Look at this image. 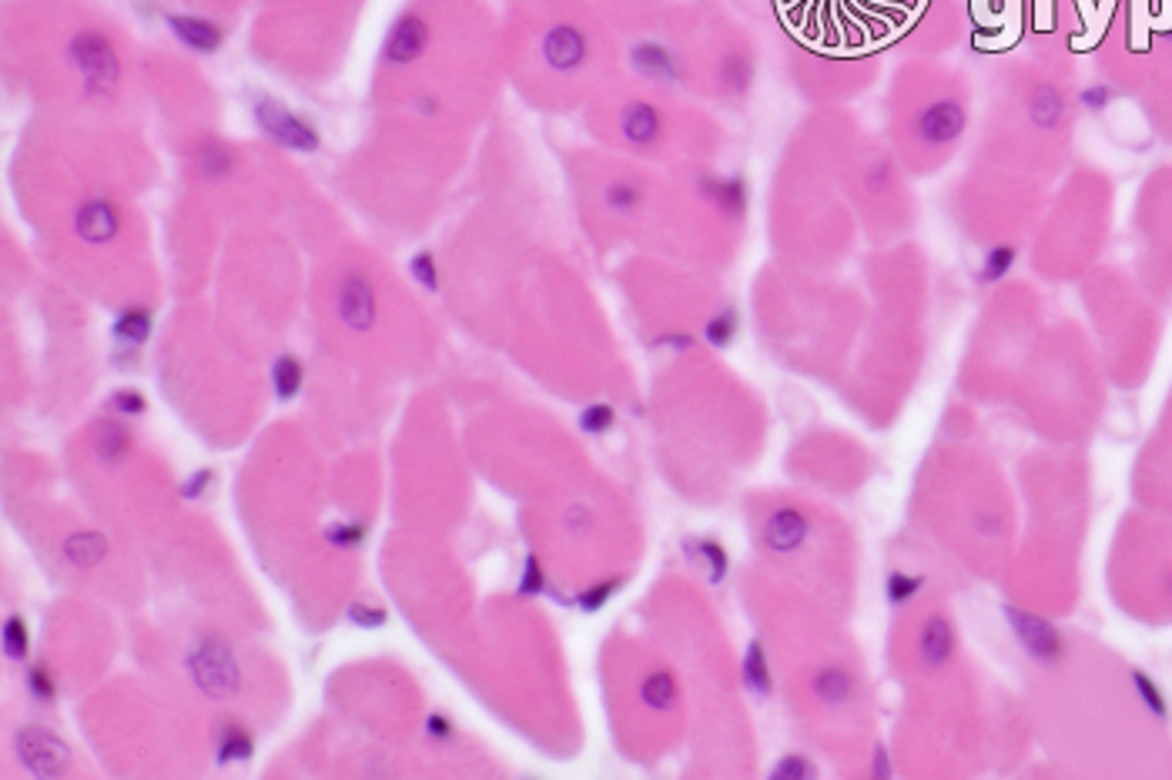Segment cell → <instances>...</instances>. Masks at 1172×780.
Returning a JSON list of instances; mask_svg holds the SVG:
<instances>
[{
	"label": "cell",
	"mask_w": 1172,
	"mask_h": 780,
	"mask_svg": "<svg viewBox=\"0 0 1172 780\" xmlns=\"http://www.w3.org/2000/svg\"><path fill=\"white\" fill-rule=\"evenodd\" d=\"M168 27L175 31V37L181 44H188L191 51L198 54H211L218 51L225 41V31L218 27L215 21H205V17H168Z\"/></svg>",
	"instance_id": "15"
},
{
	"label": "cell",
	"mask_w": 1172,
	"mask_h": 780,
	"mask_svg": "<svg viewBox=\"0 0 1172 780\" xmlns=\"http://www.w3.org/2000/svg\"><path fill=\"white\" fill-rule=\"evenodd\" d=\"M198 165H201V175L205 178H225L235 171V154L222 141H208L198 154Z\"/></svg>",
	"instance_id": "29"
},
{
	"label": "cell",
	"mask_w": 1172,
	"mask_h": 780,
	"mask_svg": "<svg viewBox=\"0 0 1172 780\" xmlns=\"http://www.w3.org/2000/svg\"><path fill=\"white\" fill-rule=\"evenodd\" d=\"M302 382H305V365L295 359V355H278L272 365V385H275L278 402H288V399L299 396Z\"/></svg>",
	"instance_id": "21"
},
{
	"label": "cell",
	"mask_w": 1172,
	"mask_h": 780,
	"mask_svg": "<svg viewBox=\"0 0 1172 780\" xmlns=\"http://www.w3.org/2000/svg\"><path fill=\"white\" fill-rule=\"evenodd\" d=\"M814 693H818L821 700H828V704H848L851 693H854L851 673L841 667H824L818 677H814Z\"/></svg>",
	"instance_id": "22"
},
{
	"label": "cell",
	"mask_w": 1172,
	"mask_h": 780,
	"mask_svg": "<svg viewBox=\"0 0 1172 780\" xmlns=\"http://www.w3.org/2000/svg\"><path fill=\"white\" fill-rule=\"evenodd\" d=\"M687 553H694L697 560L707 566V580H710V583H720V580L727 576L730 560H727V550L717 543V539H697L694 546L687 543Z\"/></svg>",
	"instance_id": "28"
},
{
	"label": "cell",
	"mask_w": 1172,
	"mask_h": 780,
	"mask_svg": "<svg viewBox=\"0 0 1172 780\" xmlns=\"http://www.w3.org/2000/svg\"><path fill=\"white\" fill-rule=\"evenodd\" d=\"M74 225H78V235L88 245H108L111 238L118 235L121 221H118V208H114L111 201L88 198L78 208V215H74Z\"/></svg>",
	"instance_id": "10"
},
{
	"label": "cell",
	"mask_w": 1172,
	"mask_h": 780,
	"mask_svg": "<svg viewBox=\"0 0 1172 780\" xmlns=\"http://www.w3.org/2000/svg\"><path fill=\"white\" fill-rule=\"evenodd\" d=\"M412 275H416V282H419L422 288L436 292V288H439V275H436V258H432V252L412 255Z\"/></svg>",
	"instance_id": "38"
},
{
	"label": "cell",
	"mask_w": 1172,
	"mask_h": 780,
	"mask_svg": "<svg viewBox=\"0 0 1172 780\" xmlns=\"http://www.w3.org/2000/svg\"><path fill=\"white\" fill-rule=\"evenodd\" d=\"M255 754V740L242 724H225L218 737V764H232V760H248Z\"/></svg>",
	"instance_id": "24"
},
{
	"label": "cell",
	"mask_w": 1172,
	"mask_h": 780,
	"mask_svg": "<svg viewBox=\"0 0 1172 780\" xmlns=\"http://www.w3.org/2000/svg\"><path fill=\"white\" fill-rule=\"evenodd\" d=\"M1079 104L1089 114H1102L1112 104V88L1109 84H1089V88L1079 91Z\"/></svg>",
	"instance_id": "37"
},
{
	"label": "cell",
	"mask_w": 1172,
	"mask_h": 780,
	"mask_svg": "<svg viewBox=\"0 0 1172 780\" xmlns=\"http://www.w3.org/2000/svg\"><path fill=\"white\" fill-rule=\"evenodd\" d=\"M874 774H878V777H881V774H888V760L881 757V750H878V760H874Z\"/></svg>",
	"instance_id": "45"
},
{
	"label": "cell",
	"mask_w": 1172,
	"mask_h": 780,
	"mask_svg": "<svg viewBox=\"0 0 1172 780\" xmlns=\"http://www.w3.org/2000/svg\"><path fill=\"white\" fill-rule=\"evenodd\" d=\"M71 57L78 64V71L84 74V84L91 91H111L118 84V54H114L111 41L98 31H84L71 41Z\"/></svg>",
	"instance_id": "3"
},
{
	"label": "cell",
	"mask_w": 1172,
	"mask_h": 780,
	"mask_svg": "<svg viewBox=\"0 0 1172 780\" xmlns=\"http://www.w3.org/2000/svg\"><path fill=\"white\" fill-rule=\"evenodd\" d=\"M737 329H741V319H737L734 308H720V312L704 325V339L714 345V349H727L730 342H734Z\"/></svg>",
	"instance_id": "30"
},
{
	"label": "cell",
	"mask_w": 1172,
	"mask_h": 780,
	"mask_svg": "<svg viewBox=\"0 0 1172 780\" xmlns=\"http://www.w3.org/2000/svg\"><path fill=\"white\" fill-rule=\"evenodd\" d=\"M586 54H590V41H586V34L576 24H553L543 34V57L553 71L560 74L580 71L586 64Z\"/></svg>",
	"instance_id": "8"
},
{
	"label": "cell",
	"mask_w": 1172,
	"mask_h": 780,
	"mask_svg": "<svg viewBox=\"0 0 1172 780\" xmlns=\"http://www.w3.org/2000/svg\"><path fill=\"white\" fill-rule=\"evenodd\" d=\"M426 734L436 737V740H449V737H453V724H449L443 714H429L426 717Z\"/></svg>",
	"instance_id": "44"
},
{
	"label": "cell",
	"mask_w": 1172,
	"mask_h": 780,
	"mask_svg": "<svg viewBox=\"0 0 1172 780\" xmlns=\"http://www.w3.org/2000/svg\"><path fill=\"white\" fill-rule=\"evenodd\" d=\"M623 586V580L620 576H613V580H603V583H593V586H586V590L580 593V610L583 613H597L600 606H607L610 600H613V593H617Z\"/></svg>",
	"instance_id": "34"
},
{
	"label": "cell",
	"mask_w": 1172,
	"mask_h": 780,
	"mask_svg": "<svg viewBox=\"0 0 1172 780\" xmlns=\"http://www.w3.org/2000/svg\"><path fill=\"white\" fill-rule=\"evenodd\" d=\"M144 406H148V402H144L138 389H118L111 396V409L121 412V416H141Z\"/></svg>",
	"instance_id": "40"
},
{
	"label": "cell",
	"mask_w": 1172,
	"mask_h": 780,
	"mask_svg": "<svg viewBox=\"0 0 1172 780\" xmlns=\"http://www.w3.org/2000/svg\"><path fill=\"white\" fill-rule=\"evenodd\" d=\"M968 128V101L955 88L928 91L905 114V144L915 154L941 158Z\"/></svg>",
	"instance_id": "1"
},
{
	"label": "cell",
	"mask_w": 1172,
	"mask_h": 780,
	"mask_svg": "<svg viewBox=\"0 0 1172 780\" xmlns=\"http://www.w3.org/2000/svg\"><path fill=\"white\" fill-rule=\"evenodd\" d=\"M1015 262H1018V245H1012V242L992 245L982 255V265H978V282H982V285L1002 282V278L1015 268Z\"/></svg>",
	"instance_id": "19"
},
{
	"label": "cell",
	"mask_w": 1172,
	"mask_h": 780,
	"mask_svg": "<svg viewBox=\"0 0 1172 780\" xmlns=\"http://www.w3.org/2000/svg\"><path fill=\"white\" fill-rule=\"evenodd\" d=\"M700 191H704V195L717 205V211H724L727 218H741L747 211V185H744V178H737V175L700 178Z\"/></svg>",
	"instance_id": "16"
},
{
	"label": "cell",
	"mask_w": 1172,
	"mask_h": 780,
	"mask_svg": "<svg viewBox=\"0 0 1172 780\" xmlns=\"http://www.w3.org/2000/svg\"><path fill=\"white\" fill-rule=\"evenodd\" d=\"M925 590V576L908 573V570H891L885 576V600L891 610H905L911 600H918V593Z\"/></svg>",
	"instance_id": "20"
},
{
	"label": "cell",
	"mask_w": 1172,
	"mask_h": 780,
	"mask_svg": "<svg viewBox=\"0 0 1172 780\" xmlns=\"http://www.w3.org/2000/svg\"><path fill=\"white\" fill-rule=\"evenodd\" d=\"M633 57V67H637L640 74L653 77V81H664V84H677L680 81V57L670 51L667 44L660 41H640L637 47L630 51Z\"/></svg>",
	"instance_id": "13"
},
{
	"label": "cell",
	"mask_w": 1172,
	"mask_h": 780,
	"mask_svg": "<svg viewBox=\"0 0 1172 780\" xmlns=\"http://www.w3.org/2000/svg\"><path fill=\"white\" fill-rule=\"evenodd\" d=\"M27 647H31V633H27V623L21 620V616H7V623H4V653L11 660H24Z\"/></svg>",
	"instance_id": "32"
},
{
	"label": "cell",
	"mask_w": 1172,
	"mask_h": 780,
	"mask_svg": "<svg viewBox=\"0 0 1172 780\" xmlns=\"http://www.w3.org/2000/svg\"><path fill=\"white\" fill-rule=\"evenodd\" d=\"M955 647H958V637H955V627L948 623V616L941 613H931L925 620V627L918 633V660L925 670H945L951 657H955Z\"/></svg>",
	"instance_id": "9"
},
{
	"label": "cell",
	"mask_w": 1172,
	"mask_h": 780,
	"mask_svg": "<svg viewBox=\"0 0 1172 780\" xmlns=\"http://www.w3.org/2000/svg\"><path fill=\"white\" fill-rule=\"evenodd\" d=\"M613 422H617V412L607 402H593V406H586L580 412V429L590 432V436H603V432L613 429Z\"/></svg>",
	"instance_id": "33"
},
{
	"label": "cell",
	"mask_w": 1172,
	"mask_h": 780,
	"mask_svg": "<svg viewBox=\"0 0 1172 780\" xmlns=\"http://www.w3.org/2000/svg\"><path fill=\"white\" fill-rule=\"evenodd\" d=\"M255 121L268 138H275L282 148L292 151H315L319 148V131L312 128L302 114L282 108L275 101H258L255 104Z\"/></svg>",
	"instance_id": "4"
},
{
	"label": "cell",
	"mask_w": 1172,
	"mask_h": 780,
	"mask_svg": "<svg viewBox=\"0 0 1172 780\" xmlns=\"http://www.w3.org/2000/svg\"><path fill=\"white\" fill-rule=\"evenodd\" d=\"M426 41H429V27H426V21H422V17H416V14H402L399 21H396V27H392L389 31V37H386V61L389 64H409V61H416V57L422 54V47H426Z\"/></svg>",
	"instance_id": "11"
},
{
	"label": "cell",
	"mask_w": 1172,
	"mask_h": 780,
	"mask_svg": "<svg viewBox=\"0 0 1172 780\" xmlns=\"http://www.w3.org/2000/svg\"><path fill=\"white\" fill-rule=\"evenodd\" d=\"M744 687L754 693L757 700H767L774 690V680H771V663H767V653L761 643H751L744 653Z\"/></svg>",
	"instance_id": "18"
},
{
	"label": "cell",
	"mask_w": 1172,
	"mask_h": 780,
	"mask_svg": "<svg viewBox=\"0 0 1172 780\" xmlns=\"http://www.w3.org/2000/svg\"><path fill=\"white\" fill-rule=\"evenodd\" d=\"M211 479H215L211 469H198V473H191L185 483H181V496H185V499H201V496H205V489L211 486Z\"/></svg>",
	"instance_id": "43"
},
{
	"label": "cell",
	"mask_w": 1172,
	"mask_h": 780,
	"mask_svg": "<svg viewBox=\"0 0 1172 780\" xmlns=\"http://www.w3.org/2000/svg\"><path fill=\"white\" fill-rule=\"evenodd\" d=\"M339 319L352 332H369L376 325V292L362 272H349L339 285Z\"/></svg>",
	"instance_id": "7"
},
{
	"label": "cell",
	"mask_w": 1172,
	"mask_h": 780,
	"mask_svg": "<svg viewBox=\"0 0 1172 780\" xmlns=\"http://www.w3.org/2000/svg\"><path fill=\"white\" fill-rule=\"evenodd\" d=\"M1005 620L1012 627V637L1018 640L1022 653L1039 663V667H1055L1065 657V637L1045 616L1018 610V606H1005Z\"/></svg>",
	"instance_id": "2"
},
{
	"label": "cell",
	"mask_w": 1172,
	"mask_h": 780,
	"mask_svg": "<svg viewBox=\"0 0 1172 780\" xmlns=\"http://www.w3.org/2000/svg\"><path fill=\"white\" fill-rule=\"evenodd\" d=\"M104 553H108V543H104V536H98V533H78L64 543V556L74 566H84V570L98 563Z\"/></svg>",
	"instance_id": "25"
},
{
	"label": "cell",
	"mask_w": 1172,
	"mask_h": 780,
	"mask_svg": "<svg viewBox=\"0 0 1172 780\" xmlns=\"http://www.w3.org/2000/svg\"><path fill=\"white\" fill-rule=\"evenodd\" d=\"M1129 683H1132V690H1136L1139 704L1146 707V714H1149L1152 720H1156V724H1169L1172 710H1169L1166 690H1162L1159 683L1152 680L1146 670H1136V667L1129 670Z\"/></svg>",
	"instance_id": "17"
},
{
	"label": "cell",
	"mask_w": 1172,
	"mask_h": 780,
	"mask_svg": "<svg viewBox=\"0 0 1172 780\" xmlns=\"http://www.w3.org/2000/svg\"><path fill=\"white\" fill-rule=\"evenodd\" d=\"M151 325H155V319H151L148 308L134 305V308H128V312L118 315V322H114V335H118L121 342H128V345H141V342H148Z\"/></svg>",
	"instance_id": "26"
},
{
	"label": "cell",
	"mask_w": 1172,
	"mask_h": 780,
	"mask_svg": "<svg viewBox=\"0 0 1172 780\" xmlns=\"http://www.w3.org/2000/svg\"><path fill=\"white\" fill-rule=\"evenodd\" d=\"M188 667L195 673L198 687L215 693V697H225L238 687V663L225 643H201L188 657Z\"/></svg>",
	"instance_id": "5"
},
{
	"label": "cell",
	"mask_w": 1172,
	"mask_h": 780,
	"mask_svg": "<svg viewBox=\"0 0 1172 780\" xmlns=\"http://www.w3.org/2000/svg\"><path fill=\"white\" fill-rule=\"evenodd\" d=\"M640 700H643V704H647L650 710H667V707L677 700V683H674V677H670L667 670L650 673V677L640 683Z\"/></svg>",
	"instance_id": "27"
},
{
	"label": "cell",
	"mask_w": 1172,
	"mask_h": 780,
	"mask_svg": "<svg viewBox=\"0 0 1172 780\" xmlns=\"http://www.w3.org/2000/svg\"><path fill=\"white\" fill-rule=\"evenodd\" d=\"M543 566L536 563V556L526 560V570H523V580H520V596H540L543 593Z\"/></svg>",
	"instance_id": "41"
},
{
	"label": "cell",
	"mask_w": 1172,
	"mask_h": 780,
	"mask_svg": "<svg viewBox=\"0 0 1172 780\" xmlns=\"http://www.w3.org/2000/svg\"><path fill=\"white\" fill-rule=\"evenodd\" d=\"M17 754L37 777H57L71 760V750H67L64 740L41 727H27L17 734Z\"/></svg>",
	"instance_id": "6"
},
{
	"label": "cell",
	"mask_w": 1172,
	"mask_h": 780,
	"mask_svg": "<svg viewBox=\"0 0 1172 780\" xmlns=\"http://www.w3.org/2000/svg\"><path fill=\"white\" fill-rule=\"evenodd\" d=\"M349 620L359 623V627H382V623H386V610H382V606L352 603L349 606Z\"/></svg>",
	"instance_id": "42"
},
{
	"label": "cell",
	"mask_w": 1172,
	"mask_h": 780,
	"mask_svg": "<svg viewBox=\"0 0 1172 780\" xmlns=\"http://www.w3.org/2000/svg\"><path fill=\"white\" fill-rule=\"evenodd\" d=\"M325 539H329L332 546H345V550H349V546H359L365 539V526L362 523H335V526H329Z\"/></svg>",
	"instance_id": "39"
},
{
	"label": "cell",
	"mask_w": 1172,
	"mask_h": 780,
	"mask_svg": "<svg viewBox=\"0 0 1172 780\" xmlns=\"http://www.w3.org/2000/svg\"><path fill=\"white\" fill-rule=\"evenodd\" d=\"M27 690H31L37 700L51 704V700L57 697V683L51 677V670H47V667H31V673H27Z\"/></svg>",
	"instance_id": "36"
},
{
	"label": "cell",
	"mask_w": 1172,
	"mask_h": 780,
	"mask_svg": "<svg viewBox=\"0 0 1172 780\" xmlns=\"http://www.w3.org/2000/svg\"><path fill=\"white\" fill-rule=\"evenodd\" d=\"M643 201V191L637 181H613L607 188V208L617 211V215H630V211H637V205Z\"/></svg>",
	"instance_id": "31"
},
{
	"label": "cell",
	"mask_w": 1172,
	"mask_h": 780,
	"mask_svg": "<svg viewBox=\"0 0 1172 780\" xmlns=\"http://www.w3.org/2000/svg\"><path fill=\"white\" fill-rule=\"evenodd\" d=\"M131 446V436L128 429L121 426V422H101L98 429H94V449H98V456L104 462H118L124 459V452Z\"/></svg>",
	"instance_id": "23"
},
{
	"label": "cell",
	"mask_w": 1172,
	"mask_h": 780,
	"mask_svg": "<svg viewBox=\"0 0 1172 780\" xmlns=\"http://www.w3.org/2000/svg\"><path fill=\"white\" fill-rule=\"evenodd\" d=\"M814 774H818V767H814L804 754H787L781 764H774V770H771V777H781V780H804Z\"/></svg>",
	"instance_id": "35"
},
{
	"label": "cell",
	"mask_w": 1172,
	"mask_h": 780,
	"mask_svg": "<svg viewBox=\"0 0 1172 780\" xmlns=\"http://www.w3.org/2000/svg\"><path fill=\"white\" fill-rule=\"evenodd\" d=\"M764 539L777 553L801 550L804 539H808V516L797 513V509H777V513H771V519H767Z\"/></svg>",
	"instance_id": "14"
},
{
	"label": "cell",
	"mask_w": 1172,
	"mask_h": 780,
	"mask_svg": "<svg viewBox=\"0 0 1172 780\" xmlns=\"http://www.w3.org/2000/svg\"><path fill=\"white\" fill-rule=\"evenodd\" d=\"M620 134L630 144H637V148H650V144H657L660 134H664V118H660L657 104L630 101L627 108L620 111Z\"/></svg>",
	"instance_id": "12"
}]
</instances>
